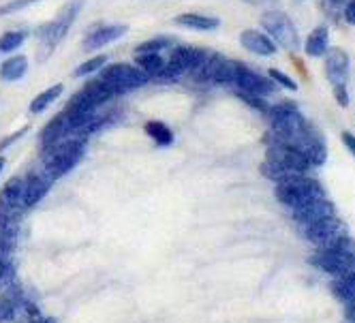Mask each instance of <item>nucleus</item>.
<instances>
[{
  "mask_svg": "<svg viewBox=\"0 0 355 323\" xmlns=\"http://www.w3.org/2000/svg\"><path fill=\"white\" fill-rule=\"evenodd\" d=\"M86 155V139L82 137H64L52 146L43 148L41 155V169L47 173L54 182L78 165Z\"/></svg>",
  "mask_w": 355,
  "mask_h": 323,
  "instance_id": "f257e3e1",
  "label": "nucleus"
},
{
  "mask_svg": "<svg viewBox=\"0 0 355 323\" xmlns=\"http://www.w3.org/2000/svg\"><path fill=\"white\" fill-rule=\"evenodd\" d=\"M311 263L332 279L351 274V272H355V240L345 234L334 244L317 248L311 257Z\"/></svg>",
  "mask_w": 355,
  "mask_h": 323,
  "instance_id": "f03ea898",
  "label": "nucleus"
},
{
  "mask_svg": "<svg viewBox=\"0 0 355 323\" xmlns=\"http://www.w3.org/2000/svg\"><path fill=\"white\" fill-rule=\"evenodd\" d=\"M274 184H276L274 186L276 200L283 206H287L289 210L302 208V206L319 200V197H325L323 186L315 178L306 176V173H291V176L278 180Z\"/></svg>",
  "mask_w": 355,
  "mask_h": 323,
  "instance_id": "7ed1b4c3",
  "label": "nucleus"
},
{
  "mask_svg": "<svg viewBox=\"0 0 355 323\" xmlns=\"http://www.w3.org/2000/svg\"><path fill=\"white\" fill-rule=\"evenodd\" d=\"M84 9V0H69V3L60 9V13L56 15V19L43 24L35 30V37L37 41L41 43V52H39V60H45L49 58V54L54 52L56 45L67 37L69 28L73 26V21L80 17Z\"/></svg>",
  "mask_w": 355,
  "mask_h": 323,
  "instance_id": "20e7f679",
  "label": "nucleus"
},
{
  "mask_svg": "<svg viewBox=\"0 0 355 323\" xmlns=\"http://www.w3.org/2000/svg\"><path fill=\"white\" fill-rule=\"evenodd\" d=\"M208 49L193 47V45H173L171 54L165 62V69L161 73L163 82H178L187 73H193L201 62L208 58Z\"/></svg>",
  "mask_w": 355,
  "mask_h": 323,
  "instance_id": "39448f33",
  "label": "nucleus"
},
{
  "mask_svg": "<svg viewBox=\"0 0 355 323\" xmlns=\"http://www.w3.org/2000/svg\"><path fill=\"white\" fill-rule=\"evenodd\" d=\"M236 67H238V60H232V58H227V56H223V54L210 52L208 58L191 73V78H193L197 84L234 86Z\"/></svg>",
  "mask_w": 355,
  "mask_h": 323,
  "instance_id": "423d86ee",
  "label": "nucleus"
},
{
  "mask_svg": "<svg viewBox=\"0 0 355 323\" xmlns=\"http://www.w3.org/2000/svg\"><path fill=\"white\" fill-rule=\"evenodd\" d=\"M261 26L266 28V35L278 43L281 47L289 49V52H295L300 47V37H297V28L293 19L285 13V11H278V9H270L261 15Z\"/></svg>",
  "mask_w": 355,
  "mask_h": 323,
  "instance_id": "0eeeda50",
  "label": "nucleus"
},
{
  "mask_svg": "<svg viewBox=\"0 0 355 323\" xmlns=\"http://www.w3.org/2000/svg\"><path fill=\"white\" fill-rule=\"evenodd\" d=\"M98 78H103L105 82L114 84L118 88L120 94L131 92L135 88H141L146 84H150L152 80L146 76V73L131 62H114V64H105L98 71Z\"/></svg>",
  "mask_w": 355,
  "mask_h": 323,
  "instance_id": "6e6552de",
  "label": "nucleus"
},
{
  "mask_svg": "<svg viewBox=\"0 0 355 323\" xmlns=\"http://www.w3.org/2000/svg\"><path fill=\"white\" fill-rule=\"evenodd\" d=\"M345 234H347V229H345L343 220H340L336 214H332V216H327V218H323V220H319V222H313V225L300 229V236H302L304 240H306V242L315 244L317 248H323V246L334 244V242H336L338 238H343Z\"/></svg>",
  "mask_w": 355,
  "mask_h": 323,
  "instance_id": "1a4fd4ad",
  "label": "nucleus"
},
{
  "mask_svg": "<svg viewBox=\"0 0 355 323\" xmlns=\"http://www.w3.org/2000/svg\"><path fill=\"white\" fill-rule=\"evenodd\" d=\"M234 86L242 92H252V94H261V96H270L276 90V84L270 78H263L261 73L248 69L242 62H238V67H236Z\"/></svg>",
  "mask_w": 355,
  "mask_h": 323,
  "instance_id": "9d476101",
  "label": "nucleus"
},
{
  "mask_svg": "<svg viewBox=\"0 0 355 323\" xmlns=\"http://www.w3.org/2000/svg\"><path fill=\"white\" fill-rule=\"evenodd\" d=\"M126 28L124 24H96L92 26L86 35H84V41H82V47L86 52H96V49H103L105 45L122 39L126 35Z\"/></svg>",
  "mask_w": 355,
  "mask_h": 323,
  "instance_id": "9b49d317",
  "label": "nucleus"
},
{
  "mask_svg": "<svg viewBox=\"0 0 355 323\" xmlns=\"http://www.w3.org/2000/svg\"><path fill=\"white\" fill-rule=\"evenodd\" d=\"M332 214H336V210H334L332 204L327 202V197H319V200H315V202H311L306 206L291 210V216L295 220L297 229L309 227V225H313V222H319V220L332 216Z\"/></svg>",
  "mask_w": 355,
  "mask_h": 323,
  "instance_id": "f8f14e48",
  "label": "nucleus"
},
{
  "mask_svg": "<svg viewBox=\"0 0 355 323\" xmlns=\"http://www.w3.org/2000/svg\"><path fill=\"white\" fill-rule=\"evenodd\" d=\"M325 56V76L332 86L338 84H347L349 80V69H351V60L349 54L340 47H327Z\"/></svg>",
  "mask_w": 355,
  "mask_h": 323,
  "instance_id": "ddd939ff",
  "label": "nucleus"
},
{
  "mask_svg": "<svg viewBox=\"0 0 355 323\" xmlns=\"http://www.w3.org/2000/svg\"><path fill=\"white\" fill-rule=\"evenodd\" d=\"M24 180H26V191H24V210L35 208V206L43 200V197L49 193L52 184H54V180L49 178L43 169L31 171Z\"/></svg>",
  "mask_w": 355,
  "mask_h": 323,
  "instance_id": "4468645a",
  "label": "nucleus"
},
{
  "mask_svg": "<svg viewBox=\"0 0 355 323\" xmlns=\"http://www.w3.org/2000/svg\"><path fill=\"white\" fill-rule=\"evenodd\" d=\"M64 137H73V127H71V118L69 114L62 110L60 114H56L52 120H49L43 131H41V146L47 148V146H52Z\"/></svg>",
  "mask_w": 355,
  "mask_h": 323,
  "instance_id": "2eb2a0df",
  "label": "nucleus"
},
{
  "mask_svg": "<svg viewBox=\"0 0 355 323\" xmlns=\"http://www.w3.org/2000/svg\"><path fill=\"white\" fill-rule=\"evenodd\" d=\"M240 43L242 47L246 49V52L255 54V56H274L278 45L261 30H255V28H248L240 35Z\"/></svg>",
  "mask_w": 355,
  "mask_h": 323,
  "instance_id": "dca6fc26",
  "label": "nucleus"
},
{
  "mask_svg": "<svg viewBox=\"0 0 355 323\" xmlns=\"http://www.w3.org/2000/svg\"><path fill=\"white\" fill-rule=\"evenodd\" d=\"M24 191H26V180L24 178H11L3 191H0V208L17 214L24 210Z\"/></svg>",
  "mask_w": 355,
  "mask_h": 323,
  "instance_id": "f3484780",
  "label": "nucleus"
},
{
  "mask_svg": "<svg viewBox=\"0 0 355 323\" xmlns=\"http://www.w3.org/2000/svg\"><path fill=\"white\" fill-rule=\"evenodd\" d=\"M178 26L189 28V30H197V33H210L216 30L220 26V19L212 17V15H204V13H182L173 19Z\"/></svg>",
  "mask_w": 355,
  "mask_h": 323,
  "instance_id": "a211bd4d",
  "label": "nucleus"
},
{
  "mask_svg": "<svg viewBox=\"0 0 355 323\" xmlns=\"http://www.w3.org/2000/svg\"><path fill=\"white\" fill-rule=\"evenodd\" d=\"M28 71V58L24 54H15V56H9L7 60H3L0 64V80L3 82H17L26 76Z\"/></svg>",
  "mask_w": 355,
  "mask_h": 323,
  "instance_id": "6ab92c4d",
  "label": "nucleus"
},
{
  "mask_svg": "<svg viewBox=\"0 0 355 323\" xmlns=\"http://www.w3.org/2000/svg\"><path fill=\"white\" fill-rule=\"evenodd\" d=\"M329 47V28L327 26H317L304 43V52L311 58H321Z\"/></svg>",
  "mask_w": 355,
  "mask_h": 323,
  "instance_id": "aec40b11",
  "label": "nucleus"
},
{
  "mask_svg": "<svg viewBox=\"0 0 355 323\" xmlns=\"http://www.w3.org/2000/svg\"><path fill=\"white\" fill-rule=\"evenodd\" d=\"M329 289H332V295L343 306L353 304L355 302V272H351L347 277H340V279H332Z\"/></svg>",
  "mask_w": 355,
  "mask_h": 323,
  "instance_id": "412c9836",
  "label": "nucleus"
},
{
  "mask_svg": "<svg viewBox=\"0 0 355 323\" xmlns=\"http://www.w3.org/2000/svg\"><path fill=\"white\" fill-rule=\"evenodd\" d=\"M62 92H64V86L62 84H54V86L45 88L43 92H39L33 98V101H31L28 112L31 114H43L45 110H49V105H54L58 101V98L62 96Z\"/></svg>",
  "mask_w": 355,
  "mask_h": 323,
  "instance_id": "4be33fe9",
  "label": "nucleus"
},
{
  "mask_svg": "<svg viewBox=\"0 0 355 323\" xmlns=\"http://www.w3.org/2000/svg\"><path fill=\"white\" fill-rule=\"evenodd\" d=\"M144 131L159 148H169L173 143V131L167 127L163 120H148L144 124Z\"/></svg>",
  "mask_w": 355,
  "mask_h": 323,
  "instance_id": "5701e85b",
  "label": "nucleus"
},
{
  "mask_svg": "<svg viewBox=\"0 0 355 323\" xmlns=\"http://www.w3.org/2000/svg\"><path fill=\"white\" fill-rule=\"evenodd\" d=\"M133 62L146 73L150 80H159L163 69H165L167 58H163V54H135Z\"/></svg>",
  "mask_w": 355,
  "mask_h": 323,
  "instance_id": "b1692460",
  "label": "nucleus"
},
{
  "mask_svg": "<svg viewBox=\"0 0 355 323\" xmlns=\"http://www.w3.org/2000/svg\"><path fill=\"white\" fill-rule=\"evenodd\" d=\"M31 37V33L26 28H19V30H7L0 35V54H13L15 49H19L26 39Z\"/></svg>",
  "mask_w": 355,
  "mask_h": 323,
  "instance_id": "393cba45",
  "label": "nucleus"
},
{
  "mask_svg": "<svg viewBox=\"0 0 355 323\" xmlns=\"http://www.w3.org/2000/svg\"><path fill=\"white\" fill-rule=\"evenodd\" d=\"M173 39L169 37H157V39H148L141 45L135 47V54H163L165 49L173 47Z\"/></svg>",
  "mask_w": 355,
  "mask_h": 323,
  "instance_id": "a878e982",
  "label": "nucleus"
},
{
  "mask_svg": "<svg viewBox=\"0 0 355 323\" xmlns=\"http://www.w3.org/2000/svg\"><path fill=\"white\" fill-rule=\"evenodd\" d=\"M107 62H110V60H107L105 54H98V56H94V58H88L86 62H82L78 69H75V78H92L94 73H98Z\"/></svg>",
  "mask_w": 355,
  "mask_h": 323,
  "instance_id": "bb28decb",
  "label": "nucleus"
},
{
  "mask_svg": "<svg viewBox=\"0 0 355 323\" xmlns=\"http://www.w3.org/2000/svg\"><path fill=\"white\" fill-rule=\"evenodd\" d=\"M238 96L242 98V101H244L250 110H255V112H259V114H268V110H270L268 96L252 94V92H242V90H238Z\"/></svg>",
  "mask_w": 355,
  "mask_h": 323,
  "instance_id": "cd10ccee",
  "label": "nucleus"
},
{
  "mask_svg": "<svg viewBox=\"0 0 355 323\" xmlns=\"http://www.w3.org/2000/svg\"><path fill=\"white\" fill-rule=\"evenodd\" d=\"M268 78H270L276 86H281V88H285V90H289V92H295V90H297L295 80L289 78L287 73H283L281 69H270V71H268Z\"/></svg>",
  "mask_w": 355,
  "mask_h": 323,
  "instance_id": "c85d7f7f",
  "label": "nucleus"
},
{
  "mask_svg": "<svg viewBox=\"0 0 355 323\" xmlns=\"http://www.w3.org/2000/svg\"><path fill=\"white\" fill-rule=\"evenodd\" d=\"M41 3V0H9V3L0 5V17L3 15H11V13H17V11H24L33 5Z\"/></svg>",
  "mask_w": 355,
  "mask_h": 323,
  "instance_id": "c756f323",
  "label": "nucleus"
},
{
  "mask_svg": "<svg viewBox=\"0 0 355 323\" xmlns=\"http://www.w3.org/2000/svg\"><path fill=\"white\" fill-rule=\"evenodd\" d=\"M15 317H17L15 304L5 293H0V323H11V321H15Z\"/></svg>",
  "mask_w": 355,
  "mask_h": 323,
  "instance_id": "7c9ffc66",
  "label": "nucleus"
},
{
  "mask_svg": "<svg viewBox=\"0 0 355 323\" xmlns=\"http://www.w3.org/2000/svg\"><path fill=\"white\" fill-rule=\"evenodd\" d=\"M321 5L325 9V13H329L332 17H336L338 13L343 15V9L347 5V0H321Z\"/></svg>",
  "mask_w": 355,
  "mask_h": 323,
  "instance_id": "2f4dec72",
  "label": "nucleus"
},
{
  "mask_svg": "<svg viewBox=\"0 0 355 323\" xmlns=\"http://www.w3.org/2000/svg\"><path fill=\"white\" fill-rule=\"evenodd\" d=\"M334 96H336V103L340 105V107H349L351 105V98H349V90H347V84H338V86H334Z\"/></svg>",
  "mask_w": 355,
  "mask_h": 323,
  "instance_id": "473e14b6",
  "label": "nucleus"
},
{
  "mask_svg": "<svg viewBox=\"0 0 355 323\" xmlns=\"http://www.w3.org/2000/svg\"><path fill=\"white\" fill-rule=\"evenodd\" d=\"M28 129H31V127H21V129H17V131H15L13 135H9L7 139H3V141H0V152H3V150H7V148H9V146H13V143H15L17 139H21L24 135L28 133Z\"/></svg>",
  "mask_w": 355,
  "mask_h": 323,
  "instance_id": "72a5a7b5",
  "label": "nucleus"
},
{
  "mask_svg": "<svg viewBox=\"0 0 355 323\" xmlns=\"http://www.w3.org/2000/svg\"><path fill=\"white\" fill-rule=\"evenodd\" d=\"M343 17L347 24H351V26H355V0H347V5L343 9Z\"/></svg>",
  "mask_w": 355,
  "mask_h": 323,
  "instance_id": "f704fd0d",
  "label": "nucleus"
},
{
  "mask_svg": "<svg viewBox=\"0 0 355 323\" xmlns=\"http://www.w3.org/2000/svg\"><path fill=\"white\" fill-rule=\"evenodd\" d=\"M340 139H343V143H345V148L347 150L355 157V135L351 133V131H343V135H340Z\"/></svg>",
  "mask_w": 355,
  "mask_h": 323,
  "instance_id": "c9c22d12",
  "label": "nucleus"
},
{
  "mask_svg": "<svg viewBox=\"0 0 355 323\" xmlns=\"http://www.w3.org/2000/svg\"><path fill=\"white\" fill-rule=\"evenodd\" d=\"M246 5H252V7H268L272 3H276V0H244Z\"/></svg>",
  "mask_w": 355,
  "mask_h": 323,
  "instance_id": "e433bc0d",
  "label": "nucleus"
},
{
  "mask_svg": "<svg viewBox=\"0 0 355 323\" xmlns=\"http://www.w3.org/2000/svg\"><path fill=\"white\" fill-rule=\"evenodd\" d=\"M24 323H56L52 317H35V319H28V321H24Z\"/></svg>",
  "mask_w": 355,
  "mask_h": 323,
  "instance_id": "4c0bfd02",
  "label": "nucleus"
},
{
  "mask_svg": "<svg viewBox=\"0 0 355 323\" xmlns=\"http://www.w3.org/2000/svg\"><path fill=\"white\" fill-rule=\"evenodd\" d=\"M5 165H7V159H5V157H0V176H3V169H5Z\"/></svg>",
  "mask_w": 355,
  "mask_h": 323,
  "instance_id": "58836bf2",
  "label": "nucleus"
}]
</instances>
